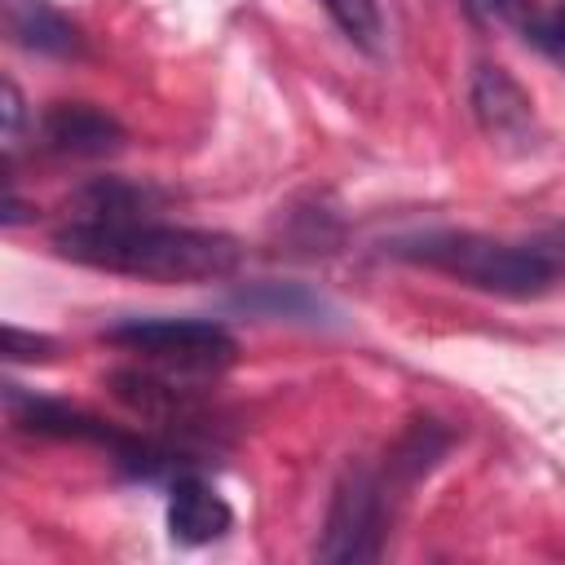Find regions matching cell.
Returning <instances> with one entry per match:
<instances>
[{"label": "cell", "mask_w": 565, "mask_h": 565, "mask_svg": "<svg viewBox=\"0 0 565 565\" xmlns=\"http://www.w3.org/2000/svg\"><path fill=\"white\" fill-rule=\"evenodd\" d=\"M53 252L84 269L146 282H216L243 265L238 238L163 221H71L53 234Z\"/></svg>", "instance_id": "cell-1"}, {"label": "cell", "mask_w": 565, "mask_h": 565, "mask_svg": "<svg viewBox=\"0 0 565 565\" xmlns=\"http://www.w3.org/2000/svg\"><path fill=\"white\" fill-rule=\"evenodd\" d=\"M393 256L411 265L441 269L477 291L508 296V300H530L552 287V256L543 247H521L503 238H486L472 230H424V234H402L388 243Z\"/></svg>", "instance_id": "cell-2"}, {"label": "cell", "mask_w": 565, "mask_h": 565, "mask_svg": "<svg viewBox=\"0 0 565 565\" xmlns=\"http://www.w3.org/2000/svg\"><path fill=\"white\" fill-rule=\"evenodd\" d=\"M102 340L141 353L177 375H216L238 358V340L221 322L203 318H128L106 327Z\"/></svg>", "instance_id": "cell-3"}, {"label": "cell", "mask_w": 565, "mask_h": 565, "mask_svg": "<svg viewBox=\"0 0 565 565\" xmlns=\"http://www.w3.org/2000/svg\"><path fill=\"white\" fill-rule=\"evenodd\" d=\"M384 530H388V486L380 472L366 463L344 468V477L331 490L318 561L331 565H353V561H375L384 552Z\"/></svg>", "instance_id": "cell-4"}, {"label": "cell", "mask_w": 565, "mask_h": 565, "mask_svg": "<svg viewBox=\"0 0 565 565\" xmlns=\"http://www.w3.org/2000/svg\"><path fill=\"white\" fill-rule=\"evenodd\" d=\"M4 411H9V424L22 428V433H35V437H62V441H93V446H110L115 455L132 441L128 433L110 428L106 419L71 406V402H57V397H35L26 393L22 384H4Z\"/></svg>", "instance_id": "cell-5"}, {"label": "cell", "mask_w": 565, "mask_h": 565, "mask_svg": "<svg viewBox=\"0 0 565 565\" xmlns=\"http://www.w3.org/2000/svg\"><path fill=\"white\" fill-rule=\"evenodd\" d=\"M40 141L62 159H110L124 150L128 132L110 110L93 102H53L40 115Z\"/></svg>", "instance_id": "cell-6"}, {"label": "cell", "mask_w": 565, "mask_h": 565, "mask_svg": "<svg viewBox=\"0 0 565 565\" xmlns=\"http://www.w3.org/2000/svg\"><path fill=\"white\" fill-rule=\"evenodd\" d=\"M468 102H472V115L490 141H499V146H530L534 141V102L503 66L481 62L472 71Z\"/></svg>", "instance_id": "cell-7"}, {"label": "cell", "mask_w": 565, "mask_h": 565, "mask_svg": "<svg viewBox=\"0 0 565 565\" xmlns=\"http://www.w3.org/2000/svg\"><path fill=\"white\" fill-rule=\"evenodd\" d=\"M163 521H168L172 543H181V547H203V543H216V539L230 534L234 508H230L199 472H181V477H172Z\"/></svg>", "instance_id": "cell-8"}, {"label": "cell", "mask_w": 565, "mask_h": 565, "mask_svg": "<svg viewBox=\"0 0 565 565\" xmlns=\"http://www.w3.org/2000/svg\"><path fill=\"white\" fill-rule=\"evenodd\" d=\"M106 384H110L115 402H124L132 415H141L154 428H168V433H181L185 437L199 424L194 393L190 388H177L163 375H150V371H110Z\"/></svg>", "instance_id": "cell-9"}, {"label": "cell", "mask_w": 565, "mask_h": 565, "mask_svg": "<svg viewBox=\"0 0 565 565\" xmlns=\"http://www.w3.org/2000/svg\"><path fill=\"white\" fill-rule=\"evenodd\" d=\"M4 35L40 57H79L84 40L66 13H57L49 0H0Z\"/></svg>", "instance_id": "cell-10"}, {"label": "cell", "mask_w": 565, "mask_h": 565, "mask_svg": "<svg viewBox=\"0 0 565 565\" xmlns=\"http://www.w3.org/2000/svg\"><path fill=\"white\" fill-rule=\"evenodd\" d=\"M172 194L150 185V181H128V177H93L71 194L75 221H154V212Z\"/></svg>", "instance_id": "cell-11"}, {"label": "cell", "mask_w": 565, "mask_h": 565, "mask_svg": "<svg viewBox=\"0 0 565 565\" xmlns=\"http://www.w3.org/2000/svg\"><path fill=\"white\" fill-rule=\"evenodd\" d=\"M234 309L256 318H287V322H327L335 309L305 282H247L230 296Z\"/></svg>", "instance_id": "cell-12"}, {"label": "cell", "mask_w": 565, "mask_h": 565, "mask_svg": "<svg viewBox=\"0 0 565 565\" xmlns=\"http://www.w3.org/2000/svg\"><path fill=\"white\" fill-rule=\"evenodd\" d=\"M322 9L349 35L353 49L380 57V49H384V18H380V4L375 0H322Z\"/></svg>", "instance_id": "cell-13"}, {"label": "cell", "mask_w": 565, "mask_h": 565, "mask_svg": "<svg viewBox=\"0 0 565 565\" xmlns=\"http://www.w3.org/2000/svg\"><path fill=\"white\" fill-rule=\"evenodd\" d=\"M521 35H525V44H534L539 53H547L552 62H565V0H556L543 13L530 9V18L521 22Z\"/></svg>", "instance_id": "cell-14"}, {"label": "cell", "mask_w": 565, "mask_h": 565, "mask_svg": "<svg viewBox=\"0 0 565 565\" xmlns=\"http://www.w3.org/2000/svg\"><path fill=\"white\" fill-rule=\"evenodd\" d=\"M57 353V340L53 335H40V331H22V327H4V358L9 362H49Z\"/></svg>", "instance_id": "cell-15"}, {"label": "cell", "mask_w": 565, "mask_h": 565, "mask_svg": "<svg viewBox=\"0 0 565 565\" xmlns=\"http://www.w3.org/2000/svg\"><path fill=\"white\" fill-rule=\"evenodd\" d=\"M468 9L486 22H525L530 18V0H468Z\"/></svg>", "instance_id": "cell-16"}, {"label": "cell", "mask_w": 565, "mask_h": 565, "mask_svg": "<svg viewBox=\"0 0 565 565\" xmlns=\"http://www.w3.org/2000/svg\"><path fill=\"white\" fill-rule=\"evenodd\" d=\"M4 150H13L18 146V124H22V93H18V84L13 79H4Z\"/></svg>", "instance_id": "cell-17"}]
</instances>
